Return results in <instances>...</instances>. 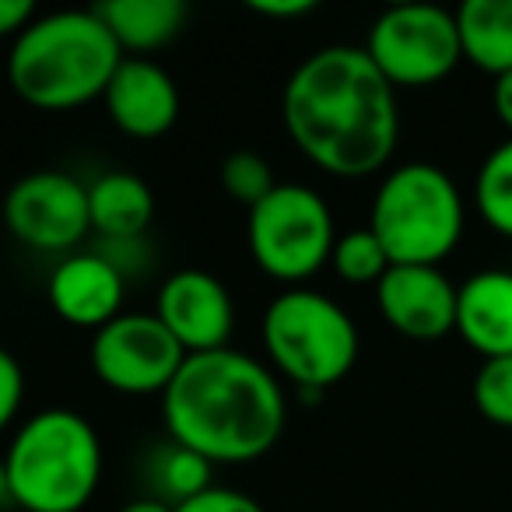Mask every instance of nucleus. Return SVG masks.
I'll return each instance as SVG.
<instances>
[{"mask_svg":"<svg viewBox=\"0 0 512 512\" xmlns=\"http://www.w3.org/2000/svg\"><path fill=\"white\" fill-rule=\"evenodd\" d=\"M281 116L292 144L337 179H362L393 158L400 141L397 88L365 46H323L288 78Z\"/></svg>","mask_w":512,"mask_h":512,"instance_id":"obj_1","label":"nucleus"},{"mask_svg":"<svg viewBox=\"0 0 512 512\" xmlns=\"http://www.w3.org/2000/svg\"><path fill=\"white\" fill-rule=\"evenodd\" d=\"M169 439L207 463H249L267 456L285 432V390L264 362L235 348L186 355L162 393Z\"/></svg>","mask_w":512,"mask_h":512,"instance_id":"obj_2","label":"nucleus"},{"mask_svg":"<svg viewBox=\"0 0 512 512\" xmlns=\"http://www.w3.org/2000/svg\"><path fill=\"white\" fill-rule=\"evenodd\" d=\"M120 64V43L95 8L57 11L36 18L15 39L8 57V85L32 109L64 113L102 99Z\"/></svg>","mask_w":512,"mask_h":512,"instance_id":"obj_3","label":"nucleus"},{"mask_svg":"<svg viewBox=\"0 0 512 512\" xmlns=\"http://www.w3.org/2000/svg\"><path fill=\"white\" fill-rule=\"evenodd\" d=\"M11 502L25 512H81L102 477V442L92 421L67 407L39 411L4 453Z\"/></svg>","mask_w":512,"mask_h":512,"instance_id":"obj_4","label":"nucleus"},{"mask_svg":"<svg viewBox=\"0 0 512 512\" xmlns=\"http://www.w3.org/2000/svg\"><path fill=\"white\" fill-rule=\"evenodd\" d=\"M463 197L446 169L407 162L386 172L372 200L369 228L383 242L390 264L439 267L463 239Z\"/></svg>","mask_w":512,"mask_h":512,"instance_id":"obj_5","label":"nucleus"},{"mask_svg":"<svg viewBox=\"0 0 512 512\" xmlns=\"http://www.w3.org/2000/svg\"><path fill=\"white\" fill-rule=\"evenodd\" d=\"M260 337L271 365L302 393H323L358 362V327L341 302L313 288H288L267 306Z\"/></svg>","mask_w":512,"mask_h":512,"instance_id":"obj_6","label":"nucleus"},{"mask_svg":"<svg viewBox=\"0 0 512 512\" xmlns=\"http://www.w3.org/2000/svg\"><path fill=\"white\" fill-rule=\"evenodd\" d=\"M249 253L264 274L288 285L313 278L334 256V211L302 183H278L249 211Z\"/></svg>","mask_w":512,"mask_h":512,"instance_id":"obj_7","label":"nucleus"},{"mask_svg":"<svg viewBox=\"0 0 512 512\" xmlns=\"http://www.w3.org/2000/svg\"><path fill=\"white\" fill-rule=\"evenodd\" d=\"M365 53L393 88L439 85L463 60L456 11L439 4H397L372 22Z\"/></svg>","mask_w":512,"mask_h":512,"instance_id":"obj_8","label":"nucleus"},{"mask_svg":"<svg viewBox=\"0 0 512 512\" xmlns=\"http://www.w3.org/2000/svg\"><path fill=\"white\" fill-rule=\"evenodd\" d=\"M92 369L116 393H165L186 362V351L155 313H120L95 330Z\"/></svg>","mask_w":512,"mask_h":512,"instance_id":"obj_9","label":"nucleus"},{"mask_svg":"<svg viewBox=\"0 0 512 512\" xmlns=\"http://www.w3.org/2000/svg\"><path fill=\"white\" fill-rule=\"evenodd\" d=\"M4 225L22 246L39 249V253L74 249L92 232L88 186L71 172H29L4 197Z\"/></svg>","mask_w":512,"mask_h":512,"instance_id":"obj_10","label":"nucleus"},{"mask_svg":"<svg viewBox=\"0 0 512 512\" xmlns=\"http://www.w3.org/2000/svg\"><path fill=\"white\" fill-rule=\"evenodd\" d=\"M155 316L183 344L186 355L228 348L235 327V306L228 288L214 274L197 271V267L165 278V285L158 288Z\"/></svg>","mask_w":512,"mask_h":512,"instance_id":"obj_11","label":"nucleus"},{"mask_svg":"<svg viewBox=\"0 0 512 512\" xmlns=\"http://www.w3.org/2000/svg\"><path fill=\"white\" fill-rule=\"evenodd\" d=\"M456 292L439 267L393 264L376 285V306L407 341H442L456 330Z\"/></svg>","mask_w":512,"mask_h":512,"instance_id":"obj_12","label":"nucleus"},{"mask_svg":"<svg viewBox=\"0 0 512 512\" xmlns=\"http://www.w3.org/2000/svg\"><path fill=\"white\" fill-rule=\"evenodd\" d=\"M102 102L116 130L134 141H155L169 134L179 120L176 81L162 64L148 57H123Z\"/></svg>","mask_w":512,"mask_h":512,"instance_id":"obj_13","label":"nucleus"},{"mask_svg":"<svg viewBox=\"0 0 512 512\" xmlns=\"http://www.w3.org/2000/svg\"><path fill=\"white\" fill-rule=\"evenodd\" d=\"M123 271L99 253H71L50 278V306L64 323L81 330H102L123 309Z\"/></svg>","mask_w":512,"mask_h":512,"instance_id":"obj_14","label":"nucleus"},{"mask_svg":"<svg viewBox=\"0 0 512 512\" xmlns=\"http://www.w3.org/2000/svg\"><path fill=\"white\" fill-rule=\"evenodd\" d=\"M456 334L481 358L512 355V271H477L463 281Z\"/></svg>","mask_w":512,"mask_h":512,"instance_id":"obj_15","label":"nucleus"},{"mask_svg":"<svg viewBox=\"0 0 512 512\" xmlns=\"http://www.w3.org/2000/svg\"><path fill=\"white\" fill-rule=\"evenodd\" d=\"M88 218L109 242H134L155 218V193L134 172H106L88 186Z\"/></svg>","mask_w":512,"mask_h":512,"instance_id":"obj_16","label":"nucleus"},{"mask_svg":"<svg viewBox=\"0 0 512 512\" xmlns=\"http://www.w3.org/2000/svg\"><path fill=\"white\" fill-rule=\"evenodd\" d=\"M95 15L113 32L123 57L127 53L144 57V53L169 46L183 32L190 8L183 0H109V4L95 8Z\"/></svg>","mask_w":512,"mask_h":512,"instance_id":"obj_17","label":"nucleus"},{"mask_svg":"<svg viewBox=\"0 0 512 512\" xmlns=\"http://www.w3.org/2000/svg\"><path fill=\"white\" fill-rule=\"evenodd\" d=\"M456 29L463 60L495 78L512 71V0H463Z\"/></svg>","mask_w":512,"mask_h":512,"instance_id":"obj_18","label":"nucleus"},{"mask_svg":"<svg viewBox=\"0 0 512 512\" xmlns=\"http://www.w3.org/2000/svg\"><path fill=\"white\" fill-rule=\"evenodd\" d=\"M211 467L200 453L179 446V442L169 439V446H162L155 456H151V477H155V498L169 505H183L190 498L204 495L211 484Z\"/></svg>","mask_w":512,"mask_h":512,"instance_id":"obj_19","label":"nucleus"},{"mask_svg":"<svg viewBox=\"0 0 512 512\" xmlns=\"http://www.w3.org/2000/svg\"><path fill=\"white\" fill-rule=\"evenodd\" d=\"M474 204L491 232L512 239V137L498 144L477 169Z\"/></svg>","mask_w":512,"mask_h":512,"instance_id":"obj_20","label":"nucleus"},{"mask_svg":"<svg viewBox=\"0 0 512 512\" xmlns=\"http://www.w3.org/2000/svg\"><path fill=\"white\" fill-rule=\"evenodd\" d=\"M330 264H334L337 278L348 281V285H379L383 274L393 267L372 228H355V232L337 235Z\"/></svg>","mask_w":512,"mask_h":512,"instance_id":"obj_21","label":"nucleus"},{"mask_svg":"<svg viewBox=\"0 0 512 512\" xmlns=\"http://www.w3.org/2000/svg\"><path fill=\"white\" fill-rule=\"evenodd\" d=\"M221 186L225 193L242 204L246 211H253L264 197H271L278 179L271 172V162L256 151H232V155L221 162Z\"/></svg>","mask_w":512,"mask_h":512,"instance_id":"obj_22","label":"nucleus"},{"mask_svg":"<svg viewBox=\"0 0 512 512\" xmlns=\"http://www.w3.org/2000/svg\"><path fill=\"white\" fill-rule=\"evenodd\" d=\"M474 407L491 425L512 428V355L484 358L474 376Z\"/></svg>","mask_w":512,"mask_h":512,"instance_id":"obj_23","label":"nucleus"},{"mask_svg":"<svg viewBox=\"0 0 512 512\" xmlns=\"http://www.w3.org/2000/svg\"><path fill=\"white\" fill-rule=\"evenodd\" d=\"M25 397V372L8 348H0V432L18 418Z\"/></svg>","mask_w":512,"mask_h":512,"instance_id":"obj_24","label":"nucleus"},{"mask_svg":"<svg viewBox=\"0 0 512 512\" xmlns=\"http://www.w3.org/2000/svg\"><path fill=\"white\" fill-rule=\"evenodd\" d=\"M176 512H267L253 495L235 488H207L204 495L176 505Z\"/></svg>","mask_w":512,"mask_h":512,"instance_id":"obj_25","label":"nucleus"},{"mask_svg":"<svg viewBox=\"0 0 512 512\" xmlns=\"http://www.w3.org/2000/svg\"><path fill=\"white\" fill-rule=\"evenodd\" d=\"M32 22H36V4L32 0H0V39H18Z\"/></svg>","mask_w":512,"mask_h":512,"instance_id":"obj_26","label":"nucleus"},{"mask_svg":"<svg viewBox=\"0 0 512 512\" xmlns=\"http://www.w3.org/2000/svg\"><path fill=\"white\" fill-rule=\"evenodd\" d=\"M253 15L274 18V22H288V18H302L316 8V0H249L246 4Z\"/></svg>","mask_w":512,"mask_h":512,"instance_id":"obj_27","label":"nucleus"},{"mask_svg":"<svg viewBox=\"0 0 512 512\" xmlns=\"http://www.w3.org/2000/svg\"><path fill=\"white\" fill-rule=\"evenodd\" d=\"M491 102H495V113L502 120V127L512 134V71L509 74H498L495 88H491Z\"/></svg>","mask_w":512,"mask_h":512,"instance_id":"obj_28","label":"nucleus"},{"mask_svg":"<svg viewBox=\"0 0 512 512\" xmlns=\"http://www.w3.org/2000/svg\"><path fill=\"white\" fill-rule=\"evenodd\" d=\"M120 512H176V505H169V502H162V498H137V502H130V505H123Z\"/></svg>","mask_w":512,"mask_h":512,"instance_id":"obj_29","label":"nucleus"},{"mask_svg":"<svg viewBox=\"0 0 512 512\" xmlns=\"http://www.w3.org/2000/svg\"><path fill=\"white\" fill-rule=\"evenodd\" d=\"M11 502V488H8V470H4V456H0V505Z\"/></svg>","mask_w":512,"mask_h":512,"instance_id":"obj_30","label":"nucleus"}]
</instances>
